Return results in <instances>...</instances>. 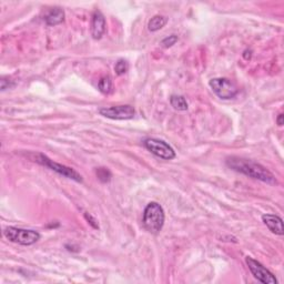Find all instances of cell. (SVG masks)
I'll return each instance as SVG.
<instances>
[{"label":"cell","mask_w":284,"mask_h":284,"mask_svg":"<svg viewBox=\"0 0 284 284\" xmlns=\"http://www.w3.org/2000/svg\"><path fill=\"white\" fill-rule=\"evenodd\" d=\"M226 166L232 170L240 172V174H246L248 178H252V179L260 180L268 184H276V179L272 172L252 160L239 158V156H231V158H228Z\"/></svg>","instance_id":"obj_1"},{"label":"cell","mask_w":284,"mask_h":284,"mask_svg":"<svg viewBox=\"0 0 284 284\" xmlns=\"http://www.w3.org/2000/svg\"><path fill=\"white\" fill-rule=\"evenodd\" d=\"M164 210L161 204H159L158 202H150L144 209L142 223H144L146 231L152 233V234H158L164 228Z\"/></svg>","instance_id":"obj_2"},{"label":"cell","mask_w":284,"mask_h":284,"mask_svg":"<svg viewBox=\"0 0 284 284\" xmlns=\"http://www.w3.org/2000/svg\"><path fill=\"white\" fill-rule=\"evenodd\" d=\"M4 236L7 240L18 243L20 246H32L40 240V233L34 230L20 229L16 226H8L4 230Z\"/></svg>","instance_id":"obj_3"},{"label":"cell","mask_w":284,"mask_h":284,"mask_svg":"<svg viewBox=\"0 0 284 284\" xmlns=\"http://www.w3.org/2000/svg\"><path fill=\"white\" fill-rule=\"evenodd\" d=\"M209 86L213 92L222 100H230L239 92L234 82L226 78H213L209 81Z\"/></svg>","instance_id":"obj_4"},{"label":"cell","mask_w":284,"mask_h":284,"mask_svg":"<svg viewBox=\"0 0 284 284\" xmlns=\"http://www.w3.org/2000/svg\"><path fill=\"white\" fill-rule=\"evenodd\" d=\"M144 146L152 154L164 160H172L176 158V151L172 146L164 140L156 138H146L144 141Z\"/></svg>","instance_id":"obj_5"},{"label":"cell","mask_w":284,"mask_h":284,"mask_svg":"<svg viewBox=\"0 0 284 284\" xmlns=\"http://www.w3.org/2000/svg\"><path fill=\"white\" fill-rule=\"evenodd\" d=\"M37 162H39L40 164L47 166V168H49L50 170L57 172L58 174L62 176L64 178H68V179H71V180H74L76 182H82V176H81V174H78V172L76 171L74 169L69 168V166H67L57 164V162H54V160L49 159L47 156H44L42 154H38Z\"/></svg>","instance_id":"obj_6"},{"label":"cell","mask_w":284,"mask_h":284,"mask_svg":"<svg viewBox=\"0 0 284 284\" xmlns=\"http://www.w3.org/2000/svg\"><path fill=\"white\" fill-rule=\"evenodd\" d=\"M246 263L248 266V270L251 271L258 281H260L264 284H276L278 280L274 276V274L271 271H268V268L262 266L260 262L254 260L251 256H246Z\"/></svg>","instance_id":"obj_7"},{"label":"cell","mask_w":284,"mask_h":284,"mask_svg":"<svg viewBox=\"0 0 284 284\" xmlns=\"http://www.w3.org/2000/svg\"><path fill=\"white\" fill-rule=\"evenodd\" d=\"M100 116L104 118L112 120H130L134 119L136 116V110L132 106H108V108H101L99 110Z\"/></svg>","instance_id":"obj_8"},{"label":"cell","mask_w":284,"mask_h":284,"mask_svg":"<svg viewBox=\"0 0 284 284\" xmlns=\"http://www.w3.org/2000/svg\"><path fill=\"white\" fill-rule=\"evenodd\" d=\"M90 32L92 38L96 40L101 39V37H102L106 32V19L102 12H99V10H96V12L92 14Z\"/></svg>","instance_id":"obj_9"},{"label":"cell","mask_w":284,"mask_h":284,"mask_svg":"<svg viewBox=\"0 0 284 284\" xmlns=\"http://www.w3.org/2000/svg\"><path fill=\"white\" fill-rule=\"evenodd\" d=\"M262 221L268 229L276 236H283V220L276 214H263Z\"/></svg>","instance_id":"obj_10"},{"label":"cell","mask_w":284,"mask_h":284,"mask_svg":"<svg viewBox=\"0 0 284 284\" xmlns=\"http://www.w3.org/2000/svg\"><path fill=\"white\" fill-rule=\"evenodd\" d=\"M44 19L48 26H57V24H62L64 20V10L59 7L50 9L49 12L44 14Z\"/></svg>","instance_id":"obj_11"},{"label":"cell","mask_w":284,"mask_h":284,"mask_svg":"<svg viewBox=\"0 0 284 284\" xmlns=\"http://www.w3.org/2000/svg\"><path fill=\"white\" fill-rule=\"evenodd\" d=\"M166 22H168V18L164 16H160V14H156V16H154V18H151L148 24V29L152 32H156L164 28Z\"/></svg>","instance_id":"obj_12"},{"label":"cell","mask_w":284,"mask_h":284,"mask_svg":"<svg viewBox=\"0 0 284 284\" xmlns=\"http://www.w3.org/2000/svg\"><path fill=\"white\" fill-rule=\"evenodd\" d=\"M170 104L172 106H174V109L178 111H186L188 110V108H189V104H188L184 96H176V94L171 96Z\"/></svg>","instance_id":"obj_13"},{"label":"cell","mask_w":284,"mask_h":284,"mask_svg":"<svg viewBox=\"0 0 284 284\" xmlns=\"http://www.w3.org/2000/svg\"><path fill=\"white\" fill-rule=\"evenodd\" d=\"M98 89L100 92L104 94H110L111 92H112V89H114L112 80H111L109 76H104V77L99 80Z\"/></svg>","instance_id":"obj_14"},{"label":"cell","mask_w":284,"mask_h":284,"mask_svg":"<svg viewBox=\"0 0 284 284\" xmlns=\"http://www.w3.org/2000/svg\"><path fill=\"white\" fill-rule=\"evenodd\" d=\"M96 174H97L99 181L102 182V184H106V182H109L111 180V178H112L110 170L106 168H98L97 171H96Z\"/></svg>","instance_id":"obj_15"},{"label":"cell","mask_w":284,"mask_h":284,"mask_svg":"<svg viewBox=\"0 0 284 284\" xmlns=\"http://www.w3.org/2000/svg\"><path fill=\"white\" fill-rule=\"evenodd\" d=\"M128 70H129V64L128 62H126L124 59L118 60V62H116L114 66V71L118 76L124 74Z\"/></svg>","instance_id":"obj_16"},{"label":"cell","mask_w":284,"mask_h":284,"mask_svg":"<svg viewBox=\"0 0 284 284\" xmlns=\"http://www.w3.org/2000/svg\"><path fill=\"white\" fill-rule=\"evenodd\" d=\"M176 42H178V36L171 34V36H169V37H166L164 40H162L161 46L164 48H170L174 44H176Z\"/></svg>","instance_id":"obj_17"},{"label":"cell","mask_w":284,"mask_h":284,"mask_svg":"<svg viewBox=\"0 0 284 284\" xmlns=\"http://www.w3.org/2000/svg\"><path fill=\"white\" fill-rule=\"evenodd\" d=\"M84 219L88 221L89 224L94 228V229H99V224H98V221L94 219V218L88 212H84Z\"/></svg>","instance_id":"obj_18"},{"label":"cell","mask_w":284,"mask_h":284,"mask_svg":"<svg viewBox=\"0 0 284 284\" xmlns=\"http://www.w3.org/2000/svg\"><path fill=\"white\" fill-rule=\"evenodd\" d=\"M243 58L246 60H250L252 58V50L251 49H246L244 54H243Z\"/></svg>","instance_id":"obj_19"},{"label":"cell","mask_w":284,"mask_h":284,"mask_svg":"<svg viewBox=\"0 0 284 284\" xmlns=\"http://www.w3.org/2000/svg\"><path fill=\"white\" fill-rule=\"evenodd\" d=\"M283 118H284V116H283V114H280L278 116V118H276V124L280 126H283V124H284V121H283Z\"/></svg>","instance_id":"obj_20"}]
</instances>
